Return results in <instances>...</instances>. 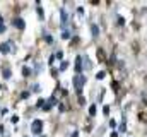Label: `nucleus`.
Wrapping results in <instances>:
<instances>
[{
  "label": "nucleus",
  "instance_id": "nucleus-1",
  "mask_svg": "<svg viewBox=\"0 0 147 137\" xmlns=\"http://www.w3.org/2000/svg\"><path fill=\"white\" fill-rule=\"evenodd\" d=\"M84 82H86V77L84 75H75L74 77V86H75V89H77V93H80L82 91V86H84Z\"/></svg>",
  "mask_w": 147,
  "mask_h": 137
},
{
  "label": "nucleus",
  "instance_id": "nucleus-2",
  "mask_svg": "<svg viewBox=\"0 0 147 137\" xmlns=\"http://www.w3.org/2000/svg\"><path fill=\"white\" fill-rule=\"evenodd\" d=\"M41 130H43V122L41 120H34L33 125H31V132L38 136V134H41Z\"/></svg>",
  "mask_w": 147,
  "mask_h": 137
},
{
  "label": "nucleus",
  "instance_id": "nucleus-3",
  "mask_svg": "<svg viewBox=\"0 0 147 137\" xmlns=\"http://www.w3.org/2000/svg\"><path fill=\"white\" fill-rule=\"evenodd\" d=\"M12 24H14L17 29H24V28H26V22H24V19H21V17L12 19Z\"/></svg>",
  "mask_w": 147,
  "mask_h": 137
},
{
  "label": "nucleus",
  "instance_id": "nucleus-4",
  "mask_svg": "<svg viewBox=\"0 0 147 137\" xmlns=\"http://www.w3.org/2000/svg\"><path fill=\"white\" fill-rule=\"evenodd\" d=\"M80 70H82V57H77L75 58V72H77V75L80 74Z\"/></svg>",
  "mask_w": 147,
  "mask_h": 137
},
{
  "label": "nucleus",
  "instance_id": "nucleus-5",
  "mask_svg": "<svg viewBox=\"0 0 147 137\" xmlns=\"http://www.w3.org/2000/svg\"><path fill=\"white\" fill-rule=\"evenodd\" d=\"M60 21H62V26H65V24H67V12H65V10H62V12H60Z\"/></svg>",
  "mask_w": 147,
  "mask_h": 137
},
{
  "label": "nucleus",
  "instance_id": "nucleus-6",
  "mask_svg": "<svg viewBox=\"0 0 147 137\" xmlns=\"http://www.w3.org/2000/svg\"><path fill=\"white\" fill-rule=\"evenodd\" d=\"M91 31H92V36H98V34H99V28H98L96 24H92V26H91Z\"/></svg>",
  "mask_w": 147,
  "mask_h": 137
},
{
  "label": "nucleus",
  "instance_id": "nucleus-7",
  "mask_svg": "<svg viewBox=\"0 0 147 137\" xmlns=\"http://www.w3.org/2000/svg\"><path fill=\"white\" fill-rule=\"evenodd\" d=\"M0 50H2L3 53H9V50H10V48H9V45H7V43H3V45L0 46Z\"/></svg>",
  "mask_w": 147,
  "mask_h": 137
},
{
  "label": "nucleus",
  "instance_id": "nucleus-8",
  "mask_svg": "<svg viewBox=\"0 0 147 137\" xmlns=\"http://www.w3.org/2000/svg\"><path fill=\"white\" fill-rule=\"evenodd\" d=\"M89 115H96V104H92V106L89 108Z\"/></svg>",
  "mask_w": 147,
  "mask_h": 137
},
{
  "label": "nucleus",
  "instance_id": "nucleus-9",
  "mask_svg": "<svg viewBox=\"0 0 147 137\" xmlns=\"http://www.w3.org/2000/svg\"><path fill=\"white\" fill-rule=\"evenodd\" d=\"M3 77H5V79H9V77H10V70H7V68H5V70H3Z\"/></svg>",
  "mask_w": 147,
  "mask_h": 137
},
{
  "label": "nucleus",
  "instance_id": "nucleus-10",
  "mask_svg": "<svg viewBox=\"0 0 147 137\" xmlns=\"http://www.w3.org/2000/svg\"><path fill=\"white\" fill-rule=\"evenodd\" d=\"M38 14H39V19H45V14H43V9H38Z\"/></svg>",
  "mask_w": 147,
  "mask_h": 137
},
{
  "label": "nucleus",
  "instance_id": "nucleus-11",
  "mask_svg": "<svg viewBox=\"0 0 147 137\" xmlns=\"http://www.w3.org/2000/svg\"><path fill=\"white\" fill-rule=\"evenodd\" d=\"M69 36H70V34H69V31H63V33H62V38H63V39H67Z\"/></svg>",
  "mask_w": 147,
  "mask_h": 137
},
{
  "label": "nucleus",
  "instance_id": "nucleus-12",
  "mask_svg": "<svg viewBox=\"0 0 147 137\" xmlns=\"http://www.w3.org/2000/svg\"><path fill=\"white\" fill-rule=\"evenodd\" d=\"M96 77H98V79H103V77H105V72H98Z\"/></svg>",
  "mask_w": 147,
  "mask_h": 137
},
{
  "label": "nucleus",
  "instance_id": "nucleus-13",
  "mask_svg": "<svg viewBox=\"0 0 147 137\" xmlns=\"http://www.w3.org/2000/svg\"><path fill=\"white\" fill-rule=\"evenodd\" d=\"M67 65H69L67 62H62V67H60V68H62V70H65V68H67Z\"/></svg>",
  "mask_w": 147,
  "mask_h": 137
}]
</instances>
